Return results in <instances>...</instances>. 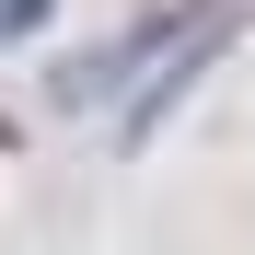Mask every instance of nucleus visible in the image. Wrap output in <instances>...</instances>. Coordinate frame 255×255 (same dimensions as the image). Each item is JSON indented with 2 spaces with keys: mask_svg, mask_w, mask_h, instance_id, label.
Instances as JSON below:
<instances>
[{
  "mask_svg": "<svg viewBox=\"0 0 255 255\" xmlns=\"http://www.w3.org/2000/svg\"><path fill=\"white\" fill-rule=\"evenodd\" d=\"M244 12H255V0H186V35H174V58H162V70L139 81V93H128V116H116V139H151V128H162V116L186 105V81H197L209 58L232 47V23H244Z\"/></svg>",
  "mask_w": 255,
  "mask_h": 255,
  "instance_id": "nucleus-1",
  "label": "nucleus"
},
{
  "mask_svg": "<svg viewBox=\"0 0 255 255\" xmlns=\"http://www.w3.org/2000/svg\"><path fill=\"white\" fill-rule=\"evenodd\" d=\"M47 12H58V0H0V35H35Z\"/></svg>",
  "mask_w": 255,
  "mask_h": 255,
  "instance_id": "nucleus-2",
  "label": "nucleus"
}]
</instances>
